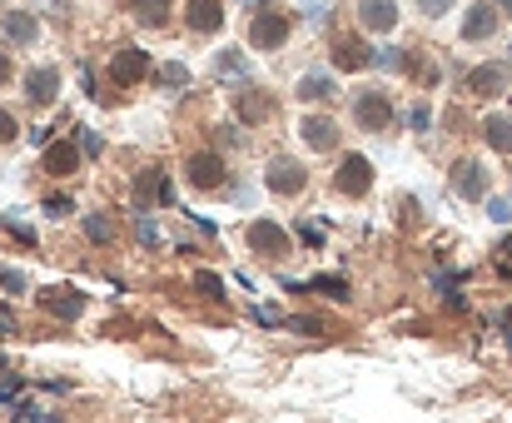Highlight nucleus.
<instances>
[{"instance_id":"f257e3e1","label":"nucleus","mask_w":512,"mask_h":423,"mask_svg":"<svg viewBox=\"0 0 512 423\" xmlns=\"http://www.w3.org/2000/svg\"><path fill=\"white\" fill-rule=\"evenodd\" d=\"M289 30H294V20H289L284 10L259 5V10L249 15V45H254V50H279V45H289Z\"/></svg>"},{"instance_id":"f03ea898","label":"nucleus","mask_w":512,"mask_h":423,"mask_svg":"<svg viewBox=\"0 0 512 423\" xmlns=\"http://www.w3.org/2000/svg\"><path fill=\"white\" fill-rule=\"evenodd\" d=\"M368 185H373V165H368V155H343L339 170H334V190L348 195V200H358V195H368Z\"/></svg>"},{"instance_id":"7ed1b4c3","label":"nucleus","mask_w":512,"mask_h":423,"mask_svg":"<svg viewBox=\"0 0 512 423\" xmlns=\"http://www.w3.org/2000/svg\"><path fill=\"white\" fill-rule=\"evenodd\" d=\"M264 185H269L274 195H304V185H309V170H304L299 160L279 155V160H269V170H264Z\"/></svg>"},{"instance_id":"20e7f679","label":"nucleus","mask_w":512,"mask_h":423,"mask_svg":"<svg viewBox=\"0 0 512 423\" xmlns=\"http://www.w3.org/2000/svg\"><path fill=\"white\" fill-rule=\"evenodd\" d=\"M353 120H358L363 130H388V125H393V105H388V95H378V90H358V95H353Z\"/></svg>"},{"instance_id":"39448f33","label":"nucleus","mask_w":512,"mask_h":423,"mask_svg":"<svg viewBox=\"0 0 512 423\" xmlns=\"http://www.w3.org/2000/svg\"><path fill=\"white\" fill-rule=\"evenodd\" d=\"M289 229L284 224H274V219H254L249 224V249L254 254H264V259H279V254H289Z\"/></svg>"},{"instance_id":"423d86ee","label":"nucleus","mask_w":512,"mask_h":423,"mask_svg":"<svg viewBox=\"0 0 512 423\" xmlns=\"http://www.w3.org/2000/svg\"><path fill=\"white\" fill-rule=\"evenodd\" d=\"M150 75V55L140 50V45H130V50H120L115 60H110V80L115 85H140Z\"/></svg>"},{"instance_id":"0eeeda50","label":"nucleus","mask_w":512,"mask_h":423,"mask_svg":"<svg viewBox=\"0 0 512 423\" xmlns=\"http://www.w3.org/2000/svg\"><path fill=\"white\" fill-rule=\"evenodd\" d=\"M40 304L55 314V319H80V309H85V294L80 289H70V284H50V289H40Z\"/></svg>"},{"instance_id":"6e6552de","label":"nucleus","mask_w":512,"mask_h":423,"mask_svg":"<svg viewBox=\"0 0 512 423\" xmlns=\"http://www.w3.org/2000/svg\"><path fill=\"white\" fill-rule=\"evenodd\" d=\"M358 25L368 35H388L398 25V0H358Z\"/></svg>"},{"instance_id":"1a4fd4ad","label":"nucleus","mask_w":512,"mask_h":423,"mask_svg":"<svg viewBox=\"0 0 512 423\" xmlns=\"http://www.w3.org/2000/svg\"><path fill=\"white\" fill-rule=\"evenodd\" d=\"M299 135H304L309 150H324V155L339 150V125H334L329 115H304V120H299Z\"/></svg>"},{"instance_id":"9d476101","label":"nucleus","mask_w":512,"mask_h":423,"mask_svg":"<svg viewBox=\"0 0 512 423\" xmlns=\"http://www.w3.org/2000/svg\"><path fill=\"white\" fill-rule=\"evenodd\" d=\"M189 185H194V190H219V185H224V160H219L214 150L189 155Z\"/></svg>"},{"instance_id":"9b49d317","label":"nucleus","mask_w":512,"mask_h":423,"mask_svg":"<svg viewBox=\"0 0 512 423\" xmlns=\"http://www.w3.org/2000/svg\"><path fill=\"white\" fill-rule=\"evenodd\" d=\"M184 25L194 35H214V30H224V5L219 0H189L184 5Z\"/></svg>"},{"instance_id":"f8f14e48","label":"nucleus","mask_w":512,"mask_h":423,"mask_svg":"<svg viewBox=\"0 0 512 423\" xmlns=\"http://www.w3.org/2000/svg\"><path fill=\"white\" fill-rule=\"evenodd\" d=\"M55 95H60V70H50V65L25 70V100L30 105H50Z\"/></svg>"},{"instance_id":"ddd939ff","label":"nucleus","mask_w":512,"mask_h":423,"mask_svg":"<svg viewBox=\"0 0 512 423\" xmlns=\"http://www.w3.org/2000/svg\"><path fill=\"white\" fill-rule=\"evenodd\" d=\"M0 35H5L10 45H35V40H40V25H35V15H25V10H5V15H0Z\"/></svg>"},{"instance_id":"4468645a","label":"nucleus","mask_w":512,"mask_h":423,"mask_svg":"<svg viewBox=\"0 0 512 423\" xmlns=\"http://www.w3.org/2000/svg\"><path fill=\"white\" fill-rule=\"evenodd\" d=\"M453 190H458L463 200H478V195L488 190V170H483L478 160H458V165H453Z\"/></svg>"},{"instance_id":"2eb2a0df","label":"nucleus","mask_w":512,"mask_h":423,"mask_svg":"<svg viewBox=\"0 0 512 423\" xmlns=\"http://www.w3.org/2000/svg\"><path fill=\"white\" fill-rule=\"evenodd\" d=\"M234 110H239V120H244V125H259V120H269V115H274V95H264V90H239Z\"/></svg>"},{"instance_id":"dca6fc26","label":"nucleus","mask_w":512,"mask_h":423,"mask_svg":"<svg viewBox=\"0 0 512 423\" xmlns=\"http://www.w3.org/2000/svg\"><path fill=\"white\" fill-rule=\"evenodd\" d=\"M80 160H85V155H80V145H50L40 165H45V175L65 180V175H75V170H80Z\"/></svg>"},{"instance_id":"f3484780","label":"nucleus","mask_w":512,"mask_h":423,"mask_svg":"<svg viewBox=\"0 0 512 423\" xmlns=\"http://www.w3.org/2000/svg\"><path fill=\"white\" fill-rule=\"evenodd\" d=\"M493 30H498V10H493L488 0H483V5H473V10H468V20H463V40H488Z\"/></svg>"},{"instance_id":"a211bd4d","label":"nucleus","mask_w":512,"mask_h":423,"mask_svg":"<svg viewBox=\"0 0 512 423\" xmlns=\"http://www.w3.org/2000/svg\"><path fill=\"white\" fill-rule=\"evenodd\" d=\"M334 95H339V80L329 70H309L299 80V100H334Z\"/></svg>"},{"instance_id":"6ab92c4d","label":"nucleus","mask_w":512,"mask_h":423,"mask_svg":"<svg viewBox=\"0 0 512 423\" xmlns=\"http://www.w3.org/2000/svg\"><path fill=\"white\" fill-rule=\"evenodd\" d=\"M483 135H488V145H493V150L512 155V110H498V115H488V120H483Z\"/></svg>"},{"instance_id":"aec40b11","label":"nucleus","mask_w":512,"mask_h":423,"mask_svg":"<svg viewBox=\"0 0 512 423\" xmlns=\"http://www.w3.org/2000/svg\"><path fill=\"white\" fill-rule=\"evenodd\" d=\"M473 90L478 95H503L508 90V65H478L473 70Z\"/></svg>"},{"instance_id":"412c9836","label":"nucleus","mask_w":512,"mask_h":423,"mask_svg":"<svg viewBox=\"0 0 512 423\" xmlns=\"http://www.w3.org/2000/svg\"><path fill=\"white\" fill-rule=\"evenodd\" d=\"M135 190H140V200L170 205V180H165V170H145V175L135 180Z\"/></svg>"},{"instance_id":"4be33fe9","label":"nucleus","mask_w":512,"mask_h":423,"mask_svg":"<svg viewBox=\"0 0 512 423\" xmlns=\"http://www.w3.org/2000/svg\"><path fill=\"white\" fill-rule=\"evenodd\" d=\"M368 60H373V55H368L358 40H339V45H334V65H339V70H363Z\"/></svg>"},{"instance_id":"5701e85b","label":"nucleus","mask_w":512,"mask_h":423,"mask_svg":"<svg viewBox=\"0 0 512 423\" xmlns=\"http://www.w3.org/2000/svg\"><path fill=\"white\" fill-rule=\"evenodd\" d=\"M130 10H135L145 25H165V20H170V0H130Z\"/></svg>"},{"instance_id":"b1692460","label":"nucleus","mask_w":512,"mask_h":423,"mask_svg":"<svg viewBox=\"0 0 512 423\" xmlns=\"http://www.w3.org/2000/svg\"><path fill=\"white\" fill-rule=\"evenodd\" d=\"M244 65H249V60H244V55H239V50H224V55H219V60H214V70H219V75H224V80H244V75H249V70H244Z\"/></svg>"},{"instance_id":"393cba45","label":"nucleus","mask_w":512,"mask_h":423,"mask_svg":"<svg viewBox=\"0 0 512 423\" xmlns=\"http://www.w3.org/2000/svg\"><path fill=\"white\" fill-rule=\"evenodd\" d=\"M85 234H90L95 244H110V239H115V219H110V214H90V219H85Z\"/></svg>"},{"instance_id":"a878e982","label":"nucleus","mask_w":512,"mask_h":423,"mask_svg":"<svg viewBox=\"0 0 512 423\" xmlns=\"http://www.w3.org/2000/svg\"><path fill=\"white\" fill-rule=\"evenodd\" d=\"M10 423H60L55 414H35V404H20L15 414H10Z\"/></svg>"},{"instance_id":"bb28decb","label":"nucleus","mask_w":512,"mask_h":423,"mask_svg":"<svg viewBox=\"0 0 512 423\" xmlns=\"http://www.w3.org/2000/svg\"><path fill=\"white\" fill-rule=\"evenodd\" d=\"M0 289H10V294H25V274H15V269H0Z\"/></svg>"},{"instance_id":"cd10ccee","label":"nucleus","mask_w":512,"mask_h":423,"mask_svg":"<svg viewBox=\"0 0 512 423\" xmlns=\"http://www.w3.org/2000/svg\"><path fill=\"white\" fill-rule=\"evenodd\" d=\"M15 135H20V125H15V115H10V110H0V145H10Z\"/></svg>"},{"instance_id":"c85d7f7f","label":"nucleus","mask_w":512,"mask_h":423,"mask_svg":"<svg viewBox=\"0 0 512 423\" xmlns=\"http://www.w3.org/2000/svg\"><path fill=\"white\" fill-rule=\"evenodd\" d=\"M165 85H174V90H184L189 85V75H184V65H165V75H160Z\"/></svg>"},{"instance_id":"c756f323","label":"nucleus","mask_w":512,"mask_h":423,"mask_svg":"<svg viewBox=\"0 0 512 423\" xmlns=\"http://www.w3.org/2000/svg\"><path fill=\"white\" fill-rule=\"evenodd\" d=\"M314 289H324V294H334V299H348V284H343V279H314Z\"/></svg>"},{"instance_id":"7c9ffc66","label":"nucleus","mask_w":512,"mask_h":423,"mask_svg":"<svg viewBox=\"0 0 512 423\" xmlns=\"http://www.w3.org/2000/svg\"><path fill=\"white\" fill-rule=\"evenodd\" d=\"M453 5H458V0H418V10H423V15H448Z\"/></svg>"},{"instance_id":"2f4dec72","label":"nucleus","mask_w":512,"mask_h":423,"mask_svg":"<svg viewBox=\"0 0 512 423\" xmlns=\"http://www.w3.org/2000/svg\"><path fill=\"white\" fill-rule=\"evenodd\" d=\"M408 120H413V130H428V125H433V115H428V105H413V115H408Z\"/></svg>"},{"instance_id":"473e14b6","label":"nucleus","mask_w":512,"mask_h":423,"mask_svg":"<svg viewBox=\"0 0 512 423\" xmlns=\"http://www.w3.org/2000/svg\"><path fill=\"white\" fill-rule=\"evenodd\" d=\"M100 145H105V140H100V135H90V130H85V135H80V155H100Z\"/></svg>"},{"instance_id":"72a5a7b5","label":"nucleus","mask_w":512,"mask_h":423,"mask_svg":"<svg viewBox=\"0 0 512 423\" xmlns=\"http://www.w3.org/2000/svg\"><path fill=\"white\" fill-rule=\"evenodd\" d=\"M20 389H25V384H20V379H15V374H10V379H0V404H5V399H15V394H20Z\"/></svg>"},{"instance_id":"f704fd0d","label":"nucleus","mask_w":512,"mask_h":423,"mask_svg":"<svg viewBox=\"0 0 512 423\" xmlns=\"http://www.w3.org/2000/svg\"><path fill=\"white\" fill-rule=\"evenodd\" d=\"M135 229H140V244H160V234H155V224H150V219H140Z\"/></svg>"},{"instance_id":"c9c22d12","label":"nucleus","mask_w":512,"mask_h":423,"mask_svg":"<svg viewBox=\"0 0 512 423\" xmlns=\"http://www.w3.org/2000/svg\"><path fill=\"white\" fill-rule=\"evenodd\" d=\"M299 239H304V244H324V224H304Z\"/></svg>"},{"instance_id":"e433bc0d","label":"nucleus","mask_w":512,"mask_h":423,"mask_svg":"<svg viewBox=\"0 0 512 423\" xmlns=\"http://www.w3.org/2000/svg\"><path fill=\"white\" fill-rule=\"evenodd\" d=\"M199 289H204V294H224V284H219L214 274H199Z\"/></svg>"},{"instance_id":"4c0bfd02","label":"nucleus","mask_w":512,"mask_h":423,"mask_svg":"<svg viewBox=\"0 0 512 423\" xmlns=\"http://www.w3.org/2000/svg\"><path fill=\"white\" fill-rule=\"evenodd\" d=\"M45 214H70V200L60 195V200H45Z\"/></svg>"},{"instance_id":"58836bf2","label":"nucleus","mask_w":512,"mask_h":423,"mask_svg":"<svg viewBox=\"0 0 512 423\" xmlns=\"http://www.w3.org/2000/svg\"><path fill=\"white\" fill-rule=\"evenodd\" d=\"M10 70H15V65H10V55H5V50H0V90H5V85H10Z\"/></svg>"},{"instance_id":"ea45409f","label":"nucleus","mask_w":512,"mask_h":423,"mask_svg":"<svg viewBox=\"0 0 512 423\" xmlns=\"http://www.w3.org/2000/svg\"><path fill=\"white\" fill-rule=\"evenodd\" d=\"M503 259H512V234H508V239H503Z\"/></svg>"},{"instance_id":"a19ab883","label":"nucleus","mask_w":512,"mask_h":423,"mask_svg":"<svg viewBox=\"0 0 512 423\" xmlns=\"http://www.w3.org/2000/svg\"><path fill=\"white\" fill-rule=\"evenodd\" d=\"M498 5H503V10H512V0H498Z\"/></svg>"},{"instance_id":"79ce46f5","label":"nucleus","mask_w":512,"mask_h":423,"mask_svg":"<svg viewBox=\"0 0 512 423\" xmlns=\"http://www.w3.org/2000/svg\"><path fill=\"white\" fill-rule=\"evenodd\" d=\"M259 5H264V0H259Z\"/></svg>"}]
</instances>
